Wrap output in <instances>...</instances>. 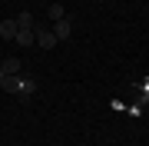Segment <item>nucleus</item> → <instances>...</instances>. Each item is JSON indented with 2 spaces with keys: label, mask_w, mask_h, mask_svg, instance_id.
<instances>
[{
  "label": "nucleus",
  "mask_w": 149,
  "mask_h": 146,
  "mask_svg": "<svg viewBox=\"0 0 149 146\" xmlns=\"http://www.w3.org/2000/svg\"><path fill=\"white\" fill-rule=\"evenodd\" d=\"M0 40H17V17L0 20Z\"/></svg>",
  "instance_id": "obj_4"
},
{
  "label": "nucleus",
  "mask_w": 149,
  "mask_h": 146,
  "mask_svg": "<svg viewBox=\"0 0 149 146\" xmlns=\"http://www.w3.org/2000/svg\"><path fill=\"white\" fill-rule=\"evenodd\" d=\"M33 93H37V80H30V76H20V80H17V93H13V96H20L23 103H27Z\"/></svg>",
  "instance_id": "obj_2"
},
{
  "label": "nucleus",
  "mask_w": 149,
  "mask_h": 146,
  "mask_svg": "<svg viewBox=\"0 0 149 146\" xmlns=\"http://www.w3.org/2000/svg\"><path fill=\"white\" fill-rule=\"evenodd\" d=\"M53 33H56V40H70V33H73V27H70V20H66V17H63V20H56Z\"/></svg>",
  "instance_id": "obj_5"
},
{
  "label": "nucleus",
  "mask_w": 149,
  "mask_h": 146,
  "mask_svg": "<svg viewBox=\"0 0 149 146\" xmlns=\"http://www.w3.org/2000/svg\"><path fill=\"white\" fill-rule=\"evenodd\" d=\"M143 100H146V103H149V80H146V83H143Z\"/></svg>",
  "instance_id": "obj_9"
},
{
  "label": "nucleus",
  "mask_w": 149,
  "mask_h": 146,
  "mask_svg": "<svg viewBox=\"0 0 149 146\" xmlns=\"http://www.w3.org/2000/svg\"><path fill=\"white\" fill-rule=\"evenodd\" d=\"M47 13H50V20H53V23H56V20H63V17H66L63 3H50V10H47Z\"/></svg>",
  "instance_id": "obj_8"
},
{
  "label": "nucleus",
  "mask_w": 149,
  "mask_h": 146,
  "mask_svg": "<svg viewBox=\"0 0 149 146\" xmlns=\"http://www.w3.org/2000/svg\"><path fill=\"white\" fill-rule=\"evenodd\" d=\"M20 73V57H7L0 63V76H17Z\"/></svg>",
  "instance_id": "obj_3"
},
{
  "label": "nucleus",
  "mask_w": 149,
  "mask_h": 146,
  "mask_svg": "<svg viewBox=\"0 0 149 146\" xmlns=\"http://www.w3.org/2000/svg\"><path fill=\"white\" fill-rule=\"evenodd\" d=\"M17 43L20 47H33V30H17Z\"/></svg>",
  "instance_id": "obj_7"
},
{
  "label": "nucleus",
  "mask_w": 149,
  "mask_h": 146,
  "mask_svg": "<svg viewBox=\"0 0 149 146\" xmlns=\"http://www.w3.org/2000/svg\"><path fill=\"white\" fill-rule=\"evenodd\" d=\"M33 43H37L40 50H53L60 40H56L53 30H47V27H33Z\"/></svg>",
  "instance_id": "obj_1"
},
{
  "label": "nucleus",
  "mask_w": 149,
  "mask_h": 146,
  "mask_svg": "<svg viewBox=\"0 0 149 146\" xmlns=\"http://www.w3.org/2000/svg\"><path fill=\"white\" fill-rule=\"evenodd\" d=\"M17 30H33V17L23 10V13H17Z\"/></svg>",
  "instance_id": "obj_6"
}]
</instances>
